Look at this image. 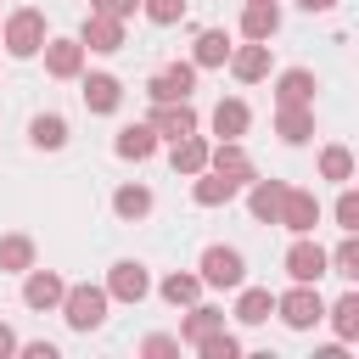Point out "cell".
<instances>
[{
  "label": "cell",
  "mask_w": 359,
  "mask_h": 359,
  "mask_svg": "<svg viewBox=\"0 0 359 359\" xmlns=\"http://www.w3.org/2000/svg\"><path fill=\"white\" fill-rule=\"evenodd\" d=\"M0 39H6V56H17V62L39 56V45L50 39V28H45V11H39V6H22V11H11V17L0 22Z\"/></svg>",
  "instance_id": "1"
},
{
  "label": "cell",
  "mask_w": 359,
  "mask_h": 359,
  "mask_svg": "<svg viewBox=\"0 0 359 359\" xmlns=\"http://www.w3.org/2000/svg\"><path fill=\"white\" fill-rule=\"evenodd\" d=\"M84 50H95V56H112V50H123V22L118 17H101V11H90L84 22H79V34H73Z\"/></svg>",
  "instance_id": "7"
},
{
  "label": "cell",
  "mask_w": 359,
  "mask_h": 359,
  "mask_svg": "<svg viewBox=\"0 0 359 359\" xmlns=\"http://www.w3.org/2000/svg\"><path fill=\"white\" fill-rule=\"evenodd\" d=\"M275 135L286 146H303L314 135V107H275Z\"/></svg>",
  "instance_id": "23"
},
{
  "label": "cell",
  "mask_w": 359,
  "mask_h": 359,
  "mask_svg": "<svg viewBox=\"0 0 359 359\" xmlns=\"http://www.w3.org/2000/svg\"><path fill=\"white\" fill-rule=\"evenodd\" d=\"M320 180L348 185V180H353V151H348V146H325V151H320Z\"/></svg>",
  "instance_id": "32"
},
{
  "label": "cell",
  "mask_w": 359,
  "mask_h": 359,
  "mask_svg": "<svg viewBox=\"0 0 359 359\" xmlns=\"http://www.w3.org/2000/svg\"><path fill=\"white\" fill-rule=\"evenodd\" d=\"M275 224H286L292 236H314V224H320V202H314V191H297V185H286Z\"/></svg>",
  "instance_id": "6"
},
{
  "label": "cell",
  "mask_w": 359,
  "mask_h": 359,
  "mask_svg": "<svg viewBox=\"0 0 359 359\" xmlns=\"http://www.w3.org/2000/svg\"><path fill=\"white\" fill-rule=\"evenodd\" d=\"M140 353H180V337H163V331H151V337L140 342Z\"/></svg>",
  "instance_id": "38"
},
{
  "label": "cell",
  "mask_w": 359,
  "mask_h": 359,
  "mask_svg": "<svg viewBox=\"0 0 359 359\" xmlns=\"http://www.w3.org/2000/svg\"><path fill=\"white\" fill-rule=\"evenodd\" d=\"M208 168L230 174L236 185H247V180H252V157L241 151V140H219V146H208Z\"/></svg>",
  "instance_id": "18"
},
{
  "label": "cell",
  "mask_w": 359,
  "mask_h": 359,
  "mask_svg": "<svg viewBox=\"0 0 359 359\" xmlns=\"http://www.w3.org/2000/svg\"><path fill=\"white\" fill-rule=\"evenodd\" d=\"M297 6H303V11H331L337 0H297Z\"/></svg>",
  "instance_id": "41"
},
{
  "label": "cell",
  "mask_w": 359,
  "mask_h": 359,
  "mask_svg": "<svg viewBox=\"0 0 359 359\" xmlns=\"http://www.w3.org/2000/svg\"><path fill=\"white\" fill-rule=\"evenodd\" d=\"M62 292H67V280H62L56 269H22V303H28V309L50 314V309L62 303Z\"/></svg>",
  "instance_id": "11"
},
{
  "label": "cell",
  "mask_w": 359,
  "mask_h": 359,
  "mask_svg": "<svg viewBox=\"0 0 359 359\" xmlns=\"http://www.w3.org/2000/svg\"><path fill=\"white\" fill-rule=\"evenodd\" d=\"M112 213L129 219V224L146 219V213H151V191H146V185H118V191H112Z\"/></svg>",
  "instance_id": "30"
},
{
  "label": "cell",
  "mask_w": 359,
  "mask_h": 359,
  "mask_svg": "<svg viewBox=\"0 0 359 359\" xmlns=\"http://www.w3.org/2000/svg\"><path fill=\"white\" fill-rule=\"evenodd\" d=\"M17 353H28V359H56V342H17Z\"/></svg>",
  "instance_id": "39"
},
{
  "label": "cell",
  "mask_w": 359,
  "mask_h": 359,
  "mask_svg": "<svg viewBox=\"0 0 359 359\" xmlns=\"http://www.w3.org/2000/svg\"><path fill=\"white\" fill-rule=\"evenodd\" d=\"M6 353H17V331L0 320V359H6Z\"/></svg>",
  "instance_id": "40"
},
{
  "label": "cell",
  "mask_w": 359,
  "mask_h": 359,
  "mask_svg": "<svg viewBox=\"0 0 359 359\" xmlns=\"http://www.w3.org/2000/svg\"><path fill=\"white\" fill-rule=\"evenodd\" d=\"M39 50H45V73L50 79H79L84 73V45L79 39H45Z\"/></svg>",
  "instance_id": "12"
},
{
  "label": "cell",
  "mask_w": 359,
  "mask_h": 359,
  "mask_svg": "<svg viewBox=\"0 0 359 359\" xmlns=\"http://www.w3.org/2000/svg\"><path fill=\"white\" fill-rule=\"evenodd\" d=\"M90 11H101V17H118V22H129V17L140 11V0H95Z\"/></svg>",
  "instance_id": "37"
},
{
  "label": "cell",
  "mask_w": 359,
  "mask_h": 359,
  "mask_svg": "<svg viewBox=\"0 0 359 359\" xmlns=\"http://www.w3.org/2000/svg\"><path fill=\"white\" fill-rule=\"evenodd\" d=\"M224 325V309H213V303H191V314H185V325H180V342H202L208 331H219Z\"/></svg>",
  "instance_id": "29"
},
{
  "label": "cell",
  "mask_w": 359,
  "mask_h": 359,
  "mask_svg": "<svg viewBox=\"0 0 359 359\" xmlns=\"http://www.w3.org/2000/svg\"><path fill=\"white\" fill-rule=\"evenodd\" d=\"M191 90H196V67H191V62H168V67L151 73V84H146L151 101H191Z\"/></svg>",
  "instance_id": "9"
},
{
  "label": "cell",
  "mask_w": 359,
  "mask_h": 359,
  "mask_svg": "<svg viewBox=\"0 0 359 359\" xmlns=\"http://www.w3.org/2000/svg\"><path fill=\"white\" fill-rule=\"evenodd\" d=\"M28 140H34L39 151H62V146H67V118H62V112H39V118H28Z\"/></svg>",
  "instance_id": "26"
},
{
  "label": "cell",
  "mask_w": 359,
  "mask_h": 359,
  "mask_svg": "<svg viewBox=\"0 0 359 359\" xmlns=\"http://www.w3.org/2000/svg\"><path fill=\"white\" fill-rule=\"evenodd\" d=\"M241 297H236V320L241 325H264L269 314H275V292L269 286H236Z\"/></svg>",
  "instance_id": "25"
},
{
  "label": "cell",
  "mask_w": 359,
  "mask_h": 359,
  "mask_svg": "<svg viewBox=\"0 0 359 359\" xmlns=\"http://www.w3.org/2000/svg\"><path fill=\"white\" fill-rule=\"evenodd\" d=\"M230 50H236V45H230V34H224V28H202V34H196V45H191V67H224V62H230Z\"/></svg>",
  "instance_id": "19"
},
{
  "label": "cell",
  "mask_w": 359,
  "mask_h": 359,
  "mask_svg": "<svg viewBox=\"0 0 359 359\" xmlns=\"http://www.w3.org/2000/svg\"><path fill=\"white\" fill-rule=\"evenodd\" d=\"M146 292H151V275H146L140 258H118V264L107 269V297H112V303H140Z\"/></svg>",
  "instance_id": "5"
},
{
  "label": "cell",
  "mask_w": 359,
  "mask_h": 359,
  "mask_svg": "<svg viewBox=\"0 0 359 359\" xmlns=\"http://www.w3.org/2000/svg\"><path fill=\"white\" fill-rule=\"evenodd\" d=\"M157 297H163V303H174V309H191V303L202 297V275H185V269H174V275H163Z\"/></svg>",
  "instance_id": "27"
},
{
  "label": "cell",
  "mask_w": 359,
  "mask_h": 359,
  "mask_svg": "<svg viewBox=\"0 0 359 359\" xmlns=\"http://www.w3.org/2000/svg\"><path fill=\"white\" fill-rule=\"evenodd\" d=\"M107 303H112L107 286H90V280H84V286H67L56 309H62V320H67L73 331H95V325L107 320Z\"/></svg>",
  "instance_id": "2"
},
{
  "label": "cell",
  "mask_w": 359,
  "mask_h": 359,
  "mask_svg": "<svg viewBox=\"0 0 359 359\" xmlns=\"http://www.w3.org/2000/svg\"><path fill=\"white\" fill-rule=\"evenodd\" d=\"M196 269H202V286H213V292H236L247 280V258L236 247H208Z\"/></svg>",
  "instance_id": "4"
},
{
  "label": "cell",
  "mask_w": 359,
  "mask_h": 359,
  "mask_svg": "<svg viewBox=\"0 0 359 359\" xmlns=\"http://www.w3.org/2000/svg\"><path fill=\"white\" fill-rule=\"evenodd\" d=\"M247 123H252V112H247L241 95H224V101L213 107V135H219V140H241Z\"/></svg>",
  "instance_id": "20"
},
{
  "label": "cell",
  "mask_w": 359,
  "mask_h": 359,
  "mask_svg": "<svg viewBox=\"0 0 359 359\" xmlns=\"http://www.w3.org/2000/svg\"><path fill=\"white\" fill-rule=\"evenodd\" d=\"M325 320H331L337 342H353V337H359V292H342V297L325 309Z\"/></svg>",
  "instance_id": "28"
},
{
  "label": "cell",
  "mask_w": 359,
  "mask_h": 359,
  "mask_svg": "<svg viewBox=\"0 0 359 359\" xmlns=\"http://www.w3.org/2000/svg\"><path fill=\"white\" fill-rule=\"evenodd\" d=\"M230 73H236L241 84L269 79V39H247L241 50H230Z\"/></svg>",
  "instance_id": "14"
},
{
  "label": "cell",
  "mask_w": 359,
  "mask_h": 359,
  "mask_svg": "<svg viewBox=\"0 0 359 359\" xmlns=\"http://www.w3.org/2000/svg\"><path fill=\"white\" fill-rule=\"evenodd\" d=\"M314 73L309 67H286L280 79H275V107H314Z\"/></svg>",
  "instance_id": "15"
},
{
  "label": "cell",
  "mask_w": 359,
  "mask_h": 359,
  "mask_svg": "<svg viewBox=\"0 0 359 359\" xmlns=\"http://www.w3.org/2000/svg\"><path fill=\"white\" fill-rule=\"evenodd\" d=\"M112 151L129 157V163H146V157L157 151V129H151V123H123L118 140H112Z\"/></svg>",
  "instance_id": "21"
},
{
  "label": "cell",
  "mask_w": 359,
  "mask_h": 359,
  "mask_svg": "<svg viewBox=\"0 0 359 359\" xmlns=\"http://www.w3.org/2000/svg\"><path fill=\"white\" fill-rule=\"evenodd\" d=\"M168 163H174V174H185V180H191V174H202V168H208V140H202L196 129H191V135H180V140H174V151H168Z\"/></svg>",
  "instance_id": "24"
},
{
  "label": "cell",
  "mask_w": 359,
  "mask_h": 359,
  "mask_svg": "<svg viewBox=\"0 0 359 359\" xmlns=\"http://www.w3.org/2000/svg\"><path fill=\"white\" fill-rule=\"evenodd\" d=\"M275 314H280L292 331H309V325H320V320H325V297H320L309 280H292V292H286V297H275Z\"/></svg>",
  "instance_id": "3"
},
{
  "label": "cell",
  "mask_w": 359,
  "mask_h": 359,
  "mask_svg": "<svg viewBox=\"0 0 359 359\" xmlns=\"http://www.w3.org/2000/svg\"><path fill=\"white\" fill-rule=\"evenodd\" d=\"M79 95H84V107H90V112H118V101H123V84H118L112 73H90Z\"/></svg>",
  "instance_id": "22"
},
{
  "label": "cell",
  "mask_w": 359,
  "mask_h": 359,
  "mask_svg": "<svg viewBox=\"0 0 359 359\" xmlns=\"http://www.w3.org/2000/svg\"><path fill=\"white\" fill-rule=\"evenodd\" d=\"M286 275H292V280L320 286V275H325V247H320L314 236H297V241L286 247Z\"/></svg>",
  "instance_id": "10"
},
{
  "label": "cell",
  "mask_w": 359,
  "mask_h": 359,
  "mask_svg": "<svg viewBox=\"0 0 359 359\" xmlns=\"http://www.w3.org/2000/svg\"><path fill=\"white\" fill-rule=\"evenodd\" d=\"M280 196H286V180H247V213L258 219V224H275V213H280Z\"/></svg>",
  "instance_id": "13"
},
{
  "label": "cell",
  "mask_w": 359,
  "mask_h": 359,
  "mask_svg": "<svg viewBox=\"0 0 359 359\" xmlns=\"http://www.w3.org/2000/svg\"><path fill=\"white\" fill-rule=\"evenodd\" d=\"M191 180H196V185H191V202H196V208H224V202L241 191V185H236L230 174H219V168H202V174H191Z\"/></svg>",
  "instance_id": "16"
},
{
  "label": "cell",
  "mask_w": 359,
  "mask_h": 359,
  "mask_svg": "<svg viewBox=\"0 0 359 359\" xmlns=\"http://www.w3.org/2000/svg\"><path fill=\"white\" fill-rule=\"evenodd\" d=\"M140 11H146L157 28H168V22H180V17H185V0H140Z\"/></svg>",
  "instance_id": "35"
},
{
  "label": "cell",
  "mask_w": 359,
  "mask_h": 359,
  "mask_svg": "<svg viewBox=\"0 0 359 359\" xmlns=\"http://www.w3.org/2000/svg\"><path fill=\"white\" fill-rule=\"evenodd\" d=\"M325 275H342V280L359 275V241H353V236H348L337 252H325Z\"/></svg>",
  "instance_id": "34"
},
{
  "label": "cell",
  "mask_w": 359,
  "mask_h": 359,
  "mask_svg": "<svg viewBox=\"0 0 359 359\" xmlns=\"http://www.w3.org/2000/svg\"><path fill=\"white\" fill-rule=\"evenodd\" d=\"M146 123L157 129V140H180V135H191L202 118H196L191 101H151V118H146Z\"/></svg>",
  "instance_id": "8"
},
{
  "label": "cell",
  "mask_w": 359,
  "mask_h": 359,
  "mask_svg": "<svg viewBox=\"0 0 359 359\" xmlns=\"http://www.w3.org/2000/svg\"><path fill=\"white\" fill-rule=\"evenodd\" d=\"M191 348H196L202 359H241V342H236L224 325H219V331H208V337H202V342H191Z\"/></svg>",
  "instance_id": "33"
},
{
  "label": "cell",
  "mask_w": 359,
  "mask_h": 359,
  "mask_svg": "<svg viewBox=\"0 0 359 359\" xmlns=\"http://www.w3.org/2000/svg\"><path fill=\"white\" fill-rule=\"evenodd\" d=\"M337 230H342V236H353V230H359V196H353V191H342V196H337Z\"/></svg>",
  "instance_id": "36"
},
{
  "label": "cell",
  "mask_w": 359,
  "mask_h": 359,
  "mask_svg": "<svg viewBox=\"0 0 359 359\" xmlns=\"http://www.w3.org/2000/svg\"><path fill=\"white\" fill-rule=\"evenodd\" d=\"M0 269L6 275L34 269V236H0Z\"/></svg>",
  "instance_id": "31"
},
{
  "label": "cell",
  "mask_w": 359,
  "mask_h": 359,
  "mask_svg": "<svg viewBox=\"0 0 359 359\" xmlns=\"http://www.w3.org/2000/svg\"><path fill=\"white\" fill-rule=\"evenodd\" d=\"M275 28H280L275 0H247L241 6V39H275Z\"/></svg>",
  "instance_id": "17"
}]
</instances>
